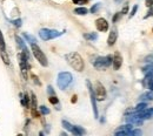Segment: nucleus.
<instances>
[{"label":"nucleus","mask_w":153,"mask_h":136,"mask_svg":"<svg viewBox=\"0 0 153 136\" xmlns=\"http://www.w3.org/2000/svg\"><path fill=\"white\" fill-rule=\"evenodd\" d=\"M127 12H128V5H125L124 8H123V11H121L120 13H121V14H127Z\"/></svg>","instance_id":"c9c22d12"},{"label":"nucleus","mask_w":153,"mask_h":136,"mask_svg":"<svg viewBox=\"0 0 153 136\" xmlns=\"http://www.w3.org/2000/svg\"><path fill=\"white\" fill-rule=\"evenodd\" d=\"M32 109H33V112H36V109H37V99H36L34 94H32Z\"/></svg>","instance_id":"cd10ccee"},{"label":"nucleus","mask_w":153,"mask_h":136,"mask_svg":"<svg viewBox=\"0 0 153 136\" xmlns=\"http://www.w3.org/2000/svg\"><path fill=\"white\" fill-rule=\"evenodd\" d=\"M16 40H17V45H18V47L22 51V53H24L27 58H30V52H28V49H27V47H26L25 42L22 41V39L19 38V37H16Z\"/></svg>","instance_id":"4468645a"},{"label":"nucleus","mask_w":153,"mask_h":136,"mask_svg":"<svg viewBox=\"0 0 153 136\" xmlns=\"http://www.w3.org/2000/svg\"><path fill=\"white\" fill-rule=\"evenodd\" d=\"M76 96H73V100H72V102H76Z\"/></svg>","instance_id":"a19ab883"},{"label":"nucleus","mask_w":153,"mask_h":136,"mask_svg":"<svg viewBox=\"0 0 153 136\" xmlns=\"http://www.w3.org/2000/svg\"><path fill=\"white\" fill-rule=\"evenodd\" d=\"M22 35H24V38L26 39V41L30 42L31 45H32V43H37V40H36V38H34L33 35H31V34H28V33H24Z\"/></svg>","instance_id":"aec40b11"},{"label":"nucleus","mask_w":153,"mask_h":136,"mask_svg":"<svg viewBox=\"0 0 153 136\" xmlns=\"http://www.w3.org/2000/svg\"><path fill=\"white\" fill-rule=\"evenodd\" d=\"M84 38L86 40H90V41H94V40L98 39V34L97 33H85Z\"/></svg>","instance_id":"412c9836"},{"label":"nucleus","mask_w":153,"mask_h":136,"mask_svg":"<svg viewBox=\"0 0 153 136\" xmlns=\"http://www.w3.org/2000/svg\"><path fill=\"white\" fill-rule=\"evenodd\" d=\"M93 90H94V94H96L97 100L102 101V100L106 99V89H105V87H104L100 82H97L96 88H93Z\"/></svg>","instance_id":"6e6552de"},{"label":"nucleus","mask_w":153,"mask_h":136,"mask_svg":"<svg viewBox=\"0 0 153 136\" xmlns=\"http://www.w3.org/2000/svg\"><path fill=\"white\" fill-rule=\"evenodd\" d=\"M65 60L67 61V63L74 71H76V72H82L84 71V67H85L84 60L80 57V54H78L76 52H71V53L66 54L65 55Z\"/></svg>","instance_id":"f257e3e1"},{"label":"nucleus","mask_w":153,"mask_h":136,"mask_svg":"<svg viewBox=\"0 0 153 136\" xmlns=\"http://www.w3.org/2000/svg\"><path fill=\"white\" fill-rule=\"evenodd\" d=\"M96 27L99 32H107L108 31V22L104 18H99L96 20Z\"/></svg>","instance_id":"9d476101"},{"label":"nucleus","mask_w":153,"mask_h":136,"mask_svg":"<svg viewBox=\"0 0 153 136\" xmlns=\"http://www.w3.org/2000/svg\"><path fill=\"white\" fill-rule=\"evenodd\" d=\"M74 13L78 14V15H85V14L88 13V10L86 7H78V8L74 10Z\"/></svg>","instance_id":"6ab92c4d"},{"label":"nucleus","mask_w":153,"mask_h":136,"mask_svg":"<svg viewBox=\"0 0 153 136\" xmlns=\"http://www.w3.org/2000/svg\"><path fill=\"white\" fill-rule=\"evenodd\" d=\"M139 100L143 101V102H150V101H153V90H149V92L143 93V94L139 96Z\"/></svg>","instance_id":"dca6fc26"},{"label":"nucleus","mask_w":153,"mask_h":136,"mask_svg":"<svg viewBox=\"0 0 153 136\" xmlns=\"http://www.w3.org/2000/svg\"><path fill=\"white\" fill-rule=\"evenodd\" d=\"M21 104L24 106V107H28V96H27V94H24V96L21 99Z\"/></svg>","instance_id":"393cba45"},{"label":"nucleus","mask_w":153,"mask_h":136,"mask_svg":"<svg viewBox=\"0 0 153 136\" xmlns=\"http://www.w3.org/2000/svg\"><path fill=\"white\" fill-rule=\"evenodd\" d=\"M132 129H133V124L127 123V124H125V126L119 127V128L114 132V135H117V136H127V135H130V133H131V130H132Z\"/></svg>","instance_id":"1a4fd4ad"},{"label":"nucleus","mask_w":153,"mask_h":136,"mask_svg":"<svg viewBox=\"0 0 153 136\" xmlns=\"http://www.w3.org/2000/svg\"><path fill=\"white\" fill-rule=\"evenodd\" d=\"M150 10H149V12H147V14L145 15V19H147V18H150V17H153V6L152 7H149Z\"/></svg>","instance_id":"2f4dec72"},{"label":"nucleus","mask_w":153,"mask_h":136,"mask_svg":"<svg viewBox=\"0 0 153 136\" xmlns=\"http://www.w3.org/2000/svg\"><path fill=\"white\" fill-rule=\"evenodd\" d=\"M40 113H41L42 115H48V114H50V109H48L46 106H41V107H40Z\"/></svg>","instance_id":"a878e982"},{"label":"nucleus","mask_w":153,"mask_h":136,"mask_svg":"<svg viewBox=\"0 0 153 136\" xmlns=\"http://www.w3.org/2000/svg\"><path fill=\"white\" fill-rule=\"evenodd\" d=\"M18 59H19V65H20V69H21V72H22V74H24V76L25 79L27 78V71H28V68H30V65H28V59L24 53H21L18 55Z\"/></svg>","instance_id":"0eeeda50"},{"label":"nucleus","mask_w":153,"mask_h":136,"mask_svg":"<svg viewBox=\"0 0 153 136\" xmlns=\"http://www.w3.org/2000/svg\"><path fill=\"white\" fill-rule=\"evenodd\" d=\"M123 0H115V2H121Z\"/></svg>","instance_id":"79ce46f5"},{"label":"nucleus","mask_w":153,"mask_h":136,"mask_svg":"<svg viewBox=\"0 0 153 136\" xmlns=\"http://www.w3.org/2000/svg\"><path fill=\"white\" fill-rule=\"evenodd\" d=\"M121 63H123V58H121V55L117 52L114 54V57H113V59H112V65H113L114 71H118V69L121 67Z\"/></svg>","instance_id":"ddd939ff"},{"label":"nucleus","mask_w":153,"mask_h":136,"mask_svg":"<svg viewBox=\"0 0 153 136\" xmlns=\"http://www.w3.org/2000/svg\"><path fill=\"white\" fill-rule=\"evenodd\" d=\"M144 83H147L149 89H150V90H153V71L146 74L145 80H144Z\"/></svg>","instance_id":"f3484780"},{"label":"nucleus","mask_w":153,"mask_h":136,"mask_svg":"<svg viewBox=\"0 0 153 136\" xmlns=\"http://www.w3.org/2000/svg\"><path fill=\"white\" fill-rule=\"evenodd\" d=\"M71 133H72V134H74V135H82V134H85L86 132H85V129H82V128H81V127H79V126H73V128H72Z\"/></svg>","instance_id":"a211bd4d"},{"label":"nucleus","mask_w":153,"mask_h":136,"mask_svg":"<svg viewBox=\"0 0 153 136\" xmlns=\"http://www.w3.org/2000/svg\"><path fill=\"white\" fill-rule=\"evenodd\" d=\"M74 4H76V5H82V4H85L87 0H72Z\"/></svg>","instance_id":"e433bc0d"},{"label":"nucleus","mask_w":153,"mask_h":136,"mask_svg":"<svg viewBox=\"0 0 153 136\" xmlns=\"http://www.w3.org/2000/svg\"><path fill=\"white\" fill-rule=\"evenodd\" d=\"M112 55H106V57H98L94 59L93 62V66L96 67L97 69L99 71H102V69H106L108 68L111 65H112Z\"/></svg>","instance_id":"7ed1b4c3"},{"label":"nucleus","mask_w":153,"mask_h":136,"mask_svg":"<svg viewBox=\"0 0 153 136\" xmlns=\"http://www.w3.org/2000/svg\"><path fill=\"white\" fill-rule=\"evenodd\" d=\"M50 102L52 103V104H58L59 103V100H58V97L56 95H51L50 96Z\"/></svg>","instance_id":"c756f323"},{"label":"nucleus","mask_w":153,"mask_h":136,"mask_svg":"<svg viewBox=\"0 0 153 136\" xmlns=\"http://www.w3.org/2000/svg\"><path fill=\"white\" fill-rule=\"evenodd\" d=\"M72 80H73V76H72V74L70 72H61L58 75V80H57L58 87L61 90H65L72 83Z\"/></svg>","instance_id":"f03ea898"},{"label":"nucleus","mask_w":153,"mask_h":136,"mask_svg":"<svg viewBox=\"0 0 153 136\" xmlns=\"http://www.w3.org/2000/svg\"><path fill=\"white\" fill-rule=\"evenodd\" d=\"M137 11H138V5H134L131 13H130V18H133L134 15H135V13H137Z\"/></svg>","instance_id":"7c9ffc66"},{"label":"nucleus","mask_w":153,"mask_h":136,"mask_svg":"<svg viewBox=\"0 0 153 136\" xmlns=\"http://www.w3.org/2000/svg\"><path fill=\"white\" fill-rule=\"evenodd\" d=\"M152 59H153L152 55H150V57H147V58H146V62H147V63H151V62H152Z\"/></svg>","instance_id":"58836bf2"},{"label":"nucleus","mask_w":153,"mask_h":136,"mask_svg":"<svg viewBox=\"0 0 153 136\" xmlns=\"http://www.w3.org/2000/svg\"><path fill=\"white\" fill-rule=\"evenodd\" d=\"M61 34H62V32H58L56 29H48V28H42L39 31V37L44 41L56 39L58 37H60Z\"/></svg>","instance_id":"39448f33"},{"label":"nucleus","mask_w":153,"mask_h":136,"mask_svg":"<svg viewBox=\"0 0 153 136\" xmlns=\"http://www.w3.org/2000/svg\"><path fill=\"white\" fill-rule=\"evenodd\" d=\"M101 7V4L100 2H98V4H96V5H93L92 7H91V10H90V12L91 13H97L98 11H99V8Z\"/></svg>","instance_id":"b1692460"},{"label":"nucleus","mask_w":153,"mask_h":136,"mask_svg":"<svg viewBox=\"0 0 153 136\" xmlns=\"http://www.w3.org/2000/svg\"><path fill=\"white\" fill-rule=\"evenodd\" d=\"M62 126H64V128L66 129V130H68V132H71L72 130V128H73V126L70 123V122H67V121H62Z\"/></svg>","instance_id":"5701e85b"},{"label":"nucleus","mask_w":153,"mask_h":136,"mask_svg":"<svg viewBox=\"0 0 153 136\" xmlns=\"http://www.w3.org/2000/svg\"><path fill=\"white\" fill-rule=\"evenodd\" d=\"M145 5L147 7H152L153 6V0H145Z\"/></svg>","instance_id":"4c0bfd02"},{"label":"nucleus","mask_w":153,"mask_h":136,"mask_svg":"<svg viewBox=\"0 0 153 136\" xmlns=\"http://www.w3.org/2000/svg\"><path fill=\"white\" fill-rule=\"evenodd\" d=\"M47 92H48L50 95H56V92H54V89H53L52 86H48V87H47Z\"/></svg>","instance_id":"473e14b6"},{"label":"nucleus","mask_w":153,"mask_h":136,"mask_svg":"<svg viewBox=\"0 0 153 136\" xmlns=\"http://www.w3.org/2000/svg\"><path fill=\"white\" fill-rule=\"evenodd\" d=\"M121 15H123V14H121L120 12H119V13H115V15L113 17V22H117V21L119 20V18H120Z\"/></svg>","instance_id":"72a5a7b5"},{"label":"nucleus","mask_w":153,"mask_h":136,"mask_svg":"<svg viewBox=\"0 0 153 136\" xmlns=\"http://www.w3.org/2000/svg\"><path fill=\"white\" fill-rule=\"evenodd\" d=\"M135 113L141 117L143 120H150V118H153V108H145L144 110L135 112Z\"/></svg>","instance_id":"f8f14e48"},{"label":"nucleus","mask_w":153,"mask_h":136,"mask_svg":"<svg viewBox=\"0 0 153 136\" xmlns=\"http://www.w3.org/2000/svg\"><path fill=\"white\" fill-rule=\"evenodd\" d=\"M141 134H143V132H141L140 129H132V130H131V133H130V135L131 136L141 135Z\"/></svg>","instance_id":"c85d7f7f"},{"label":"nucleus","mask_w":153,"mask_h":136,"mask_svg":"<svg viewBox=\"0 0 153 136\" xmlns=\"http://www.w3.org/2000/svg\"><path fill=\"white\" fill-rule=\"evenodd\" d=\"M13 25L16 26V27H20L21 26V19H17L13 21Z\"/></svg>","instance_id":"f704fd0d"},{"label":"nucleus","mask_w":153,"mask_h":136,"mask_svg":"<svg viewBox=\"0 0 153 136\" xmlns=\"http://www.w3.org/2000/svg\"><path fill=\"white\" fill-rule=\"evenodd\" d=\"M153 71V66L152 65H147L146 67H144L143 68V72H144V74H147V73H150V72H152Z\"/></svg>","instance_id":"bb28decb"},{"label":"nucleus","mask_w":153,"mask_h":136,"mask_svg":"<svg viewBox=\"0 0 153 136\" xmlns=\"http://www.w3.org/2000/svg\"><path fill=\"white\" fill-rule=\"evenodd\" d=\"M117 38H118L117 29L113 28V29L110 32V34H108V38H107V45H108V46H113V45L115 43V41H117Z\"/></svg>","instance_id":"2eb2a0df"},{"label":"nucleus","mask_w":153,"mask_h":136,"mask_svg":"<svg viewBox=\"0 0 153 136\" xmlns=\"http://www.w3.org/2000/svg\"><path fill=\"white\" fill-rule=\"evenodd\" d=\"M31 48H32V53H33L34 58L38 60L39 63H40L41 66H44V67H47L48 61H47V58H46L45 53L41 51V48L39 47L37 43H32V45H31Z\"/></svg>","instance_id":"20e7f679"},{"label":"nucleus","mask_w":153,"mask_h":136,"mask_svg":"<svg viewBox=\"0 0 153 136\" xmlns=\"http://www.w3.org/2000/svg\"><path fill=\"white\" fill-rule=\"evenodd\" d=\"M145 108H147V102H140L139 104H137V107L134 108V112H140V110H144Z\"/></svg>","instance_id":"4be33fe9"},{"label":"nucleus","mask_w":153,"mask_h":136,"mask_svg":"<svg viewBox=\"0 0 153 136\" xmlns=\"http://www.w3.org/2000/svg\"><path fill=\"white\" fill-rule=\"evenodd\" d=\"M86 85H87V88H88V93H90V97H91V103H92V108H93V113H94V117L98 118L99 114H98V106H97V97L94 94V90H93V86L92 83L90 82V80L86 81Z\"/></svg>","instance_id":"423d86ee"},{"label":"nucleus","mask_w":153,"mask_h":136,"mask_svg":"<svg viewBox=\"0 0 153 136\" xmlns=\"http://www.w3.org/2000/svg\"><path fill=\"white\" fill-rule=\"evenodd\" d=\"M0 53H1V57L4 59V62L5 63H10V59L6 54V47H5V40H4V37H2V33L0 31Z\"/></svg>","instance_id":"9b49d317"},{"label":"nucleus","mask_w":153,"mask_h":136,"mask_svg":"<svg viewBox=\"0 0 153 136\" xmlns=\"http://www.w3.org/2000/svg\"><path fill=\"white\" fill-rule=\"evenodd\" d=\"M33 79H34V82H36L37 85H40V82L38 81V78H37V76H33Z\"/></svg>","instance_id":"ea45409f"}]
</instances>
